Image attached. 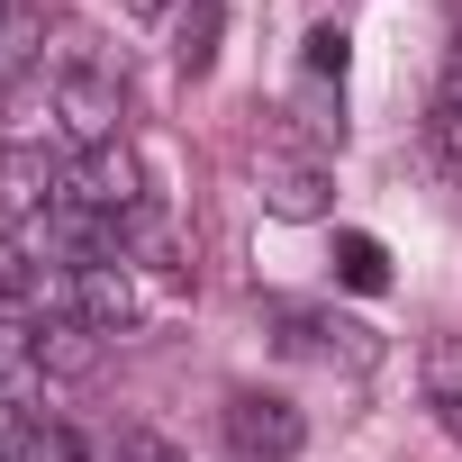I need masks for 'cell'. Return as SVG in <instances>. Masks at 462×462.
<instances>
[{
	"label": "cell",
	"instance_id": "obj_11",
	"mask_svg": "<svg viewBox=\"0 0 462 462\" xmlns=\"http://www.w3.org/2000/svg\"><path fill=\"white\" fill-rule=\"evenodd\" d=\"M37 55H46V19L28 10V0H10V10H0V91L28 82V73H37Z\"/></svg>",
	"mask_w": 462,
	"mask_h": 462
},
{
	"label": "cell",
	"instance_id": "obj_9",
	"mask_svg": "<svg viewBox=\"0 0 462 462\" xmlns=\"http://www.w3.org/2000/svg\"><path fill=\"white\" fill-rule=\"evenodd\" d=\"M46 381V363H37V318L19 309V300H0V399H28Z\"/></svg>",
	"mask_w": 462,
	"mask_h": 462
},
{
	"label": "cell",
	"instance_id": "obj_5",
	"mask_svg": "<svg viewBox=\"0 0 462 462\" xmlns=\"http://www.w3.org/2000/svg\"><path fill=\"white\" fill-rule=\"evenodd\" d=\"M327 199H336V172H327L309 145H273V154H263V208H273V217L309 226V217H327Z\"/></svg>",
	"mask_w": 462,
	"mask_h": 462
},
{
	"label": "cell",
	"instance_id": "obj_4",
	"mask_svg": "<svg viewBox=\"0 0 462 462\" xmlns=\"http://www.w3.org/2000/svg\"><path fill=\"white\" fill-rule=\"evenodd\" d=\"M73 318L82 327H100L109 345L145 318V282H136V263L127 254H91V263H73Z\"/></svg>",
	"mask_w": 462,
	"mask_h": 462
},
{
	"label": "cell",
	"instance_id": "obj_10",
	"mask_svg": "<svg viewBox=\"0 0 462 462\" xmlns=\"http://www.w3.org/2000/svg\"><path fill=\"white\" fill-rule=\"evenodd\" d=\"M217 28H226V0H181V10H172V64L208 73L217 64Z\"/></svg>",
	"mask_w": 462,
	"mask_h": 462
},
{
	"label": "cell",
	"instance_id": "obj_15",
	"mask_svg": "<svg viewBox=\"0 0 462 462\" xmlns=\"http://www.w3.org/2000/svg\"><path fill=\"white\" fill-rule=\"evenodd\" d=\"M0 226H10V199H0Z\"/></svg>",
	"mask_w": 462,
	"mask_h": 462
},
{
	"label": "cell",
	"instance_id": "obj_6",
	"mask_svg": "<svg viewBox=\"0 0 462 462\" xmlns=\"http://www.w3.org/2000/svg\"><path fill=\"white\" fill-rule=\"evenodd\" d=\"M426 145H435V163L462 172V28H453L444 73H435V91H426Z\"/></svg>",
	"mask_w": 462,
	"mask_h": 462
},
{
	"label": "cell",
	"instance_id": "obj_1",
	"mask_svg": "<svg viewBox=\"0 0 462 462\" xmlns=\"http://www.w3.org/2000/svg\"><path fill=\"white\" fill-rule=\"evenodd\" d=\"M273 345L300 354V363H327L345 381H372L381 372V336L363 318H336V309H273Z\"/></svg>",
	"mask_w": 462,
	"mask_h": 462
},
{
	"label": "cell",
	"instance_id": "obj_13",
	"mask_svg": "<svg viewBox=\"0 0 462 462\" xmlns=\"http://www.w3.org/2000/svg\"><path fill=\"white\" fill-rule=\"evenodd\" d=\"M100 462H190L163 426H145V417H118L109 435H100Z\"/></svg>",
	"mask_w": 462,
	"mask_h": 462
},
{
	"label": "cell",
	"instance_id": "obj_2",
	"mask_svg": "<svg viewBox=\"0 0 462 462\" xmlns=\"http://www.w3.org/2000/svg\"><path fill=\"white\" fill-rule=\"evenodd\" d=\"M217 426H226V444H236V462H291L309 444V417L282 390H226Z\"/></svg>",
	"mask_w": 462,
	"mask_h": 462
},
{
	"label": "cell",
	"instance_id": "obj_8",
	"mask_svg": "<svg viewBox=\"0 0 462 462\" xmlns=\"http://www.w3.org/2000/svg\"><path fill=\"white\" fill-rule=\"evenodd\" d=\"M417 390H426L435 426L462 435V336H426V354H417Z\"/></svg>",
	"mask_w": 462,
	"mask_h": 462
},
{
	"label": "cell",
	"instance_id": "obj_12",
	"mask_svg": "<svg viewBox=\"0 0 462 462\" xmlns=\"http://www.w3.org/2000/svg\"><path fill=\"white\" fill-rule=\"evenodd\" d=\"M336 282L363 291V300H381V291H390V245L363 236V226H345V236H336Z\"/></svg>",
	"mask_w": 462,
	"mask_h": 462
},
{
	"label": "cell",
	"instance_id": "obj_16",
	"mask_svg": "<svg viewBox=\"0 0 462 462\" xmlns=\"http://www.w3.org/2000/svg\"><path fill=\"white\" fill-rule=\"evenodd\" d=\"M136 10H154V0H136Z\"/></svg>",
	"mask_w": 462,
	"mask_h": 462
},
{
	"label": "cell",
	"instance_id": "obj_14",
	"mask_svg": "<svg viewBox=\"0 0 462 462\" xmlns=\"http://www.w3.org/2000/svg\"><path fill=\"white\" fill-rule=\"evenodd\" d=\"M300 73H309V82H345V28H336V19H318V28L300 37Z\"/></svg>",
	"mask_w": 462,
	"mask_h": 462
},
{
	"label": "cell",
	"instance_id": "obj_7",
	"mask_svg": "<svg viewBox=\"0 0 462 462\" xmlns=\"http://www.w3.org/2000/svg\"><path fill=\"white\" fill-rule=\"evenodd\" d=\"M37 363H46L55 381H91V372L109 363V336L82 327V318H55V327H37Z\"/></svg>",
	"mask_w": 462,
	"mask_h": 462
},
{
	"label": "cell",
	"instance_id": "obj_17",
	"mask_svg": "<svg viewBox=\"0 0 462 462\" xmlns=\"http://www.w3.org/2000/svg\"><path fill=\"white\" fill-rule=\"evenodd\" d=\"M0 10H10V0H0Z\"/></svg>",
	"mask_w": 462,
	"mask_h": 462
},
{
	"label": "cell",
	"instance_id": "obj_3",
	"mask_svg": "<svg viewBox=\"0 0 462 462\" xmlns=\"http://www.w3.org/2000/svg\"><path fill=\"white\" fill-rule=\"evenodd\" d=\"M118 118H127V82H82V73H55L46 82V127L91 154V145H118Z\"/></svg>",
	"mask_w": 462,
	"mask_h": 462
}]
</instances>
